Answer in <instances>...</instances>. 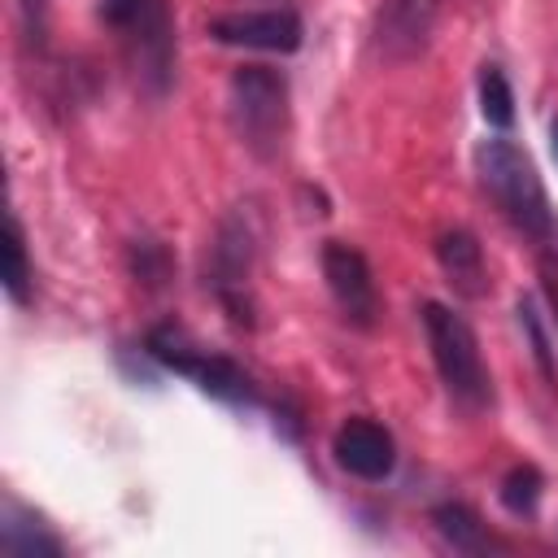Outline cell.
Listing matches in <instances>:
<instances>
[{
    "label": "cell",
    "mask_w": 558,
    "mask_h": 558,
    "mask_svg": "<svg viewBox=\"0 0 558 558\" xmlns=\"http://www.w3.org/2000/svg\"><path fill=\"white\" fill-rule=\"evenodd\" d=\"M17 13H22V26H26V39L39 48L44 35H48V0H17Z\"/></svg>",
    "instance_id": "obj_19"
},
{
    "label": "cell",
    "mask_w": 558,
    "mask_h": 558,
    "mask_svg": "<svg viewBox=\"0 0 558 558\" xmlns=\"http://www.w3.org/2000/svg\"><path fill=\"white\" fill-rule=\"evenodd\" d=\"M541 493H545V475H541L532 462L510 466V471L501 475V488H497V497H501V506H506L510 514H532L536 501H541Z\"/></svg>",
    "instance_id": "obj_18"
},
{
    "label": "cell",
    "mask_w": 558,
    "mask_h": 558,
    "mask_svg": "<svg viewBox=\"0 0 558 558\" xmlns=\"http://www.w3.org/2000/svg\"><path fill=\"white\" fill-rule=\"evenodd\" d=\"M126 266H131L135 283H144L148 292H161L174 279V262H170L166 244H157V240H135L126 248Z\"/></svg>",
    "instance_id": "obj_17"
},
{
    "label": "cell",
    "mask_w": 558,
    "mask_h": 558,
    "mask_svg": "<svg viewBox=\"0 0 558 558\" xmlns=\"http://www.w3.org/2000/svg\"><path fill=\"white\" fill-rule=\"evenodd\" d=\"M227 113L253 157H279L288 135V78L270 65H240L227 83Z\"/></svg>",
    "instance_id": "obj_3"
},
{
    "label": "cell",
    "mask_w": 558,
    "mask_h": 558,
    "mask_svg": "<svg viewBox=\"0 0 558 558\" xmlns=\"http://www.w3.org/2000/svg\"><path fill=\"white\" fill-rule=\"evenodd\" d=\"M118 31H122V57H126V70H131L135 87L148 100H161L174 83V52H179L170 4L166 0H144V9Z\"/></svg>",
    "instance_id": "obj_6"
},
{
    "label": "cell",
    "mask_w": 558,
    "mask_h": 558,
    "mask_svg": "<svg viewBox=\"0 0 558 558\" xmlns=\"http://www.w3.org/2000/svg\"><path fill=\"white\" fill-rule=\"evenodd\" d=\"M331 453L336 462L357 475V480H388L392 466H397V440L384 423L375 418H349L336 427V440H331Z\"/></svg>",
    "instance_id": "obj_10"
},
{
    "label": "cell",
    "mask_w": 558,
    "mask_h": 558,
    "mask_svg": "<svg viewBox=\"0 0 558 558\" xmlns=\"http://www.w3.org/2000/svg\"><path fill=\"white\" fill-rule=\"evenodd\" d=\"M432 527L440 532L445 545H453L458 554H493L506 549V541L497 532H488V523L466 506V501H445L432 510Z\"/></svg>",
    "instance_id": "obj_12"
},
{
    "label": "cell",
    "mask_w": 558,
    "mask_h": 558,
    "mask_svg": "<svg viewBox=\"0 0 558 558\" xmlns=\"http://www.w3.org/2000/svg\"><path fill=\"white\" fill-rule=\"evenodd\" d=\"M31 283H35V266L26 257V235H22L17 214L9 209L4 214V292H9V301L26 305L31 301Z\"/></svg>",
    "instance_id": "obj_14"
},
{
    "label": "cell",
    "mask_w": 558,
    "mask_h": 558,
    "mask_svg": "<svg viewBox=\"0 0 558 558\" xmlns=\"http://www.w3.org/2000/svg\"><path fill=\"white\" fill-rule=\"evenodd\" d=\"M549 140H554V157H558V122L549 126Z\"/></svg>",
    "instance_id": "obj_22"
},
{
    "label": "cell",
    "mask_w": 558,
    "mask_h": 558,
    "mask_svg": "<svg viewBox=\"0 0 558 558\" xmlns=\"http://www.w3.org/2000/svg\"><path fill=\"white\" fill-rule=\"evenodd\" d=\"M436 262L445 270V283L466 296V301H480L488 292V262H484V244L475 231L466 227H445L436 235Z\"/></svg>",
    "instance_id": "obj_11"
},
{
    "label": "cell",
    "mask_w": 558,
    "mask_h": 558,
    "mask_svg": "<svg viewBox=\"0 0 558 558\" xmlns=\"http://www.w3.org/2000/svg\"><path fill=\"white\" fill-rule=\"evenodd\" d=\"M253 227L244 209H231L218 222V235L209 244V266H205V283L214 292V301L222 305V314L235 327H257V301H253Z\"/></svg>",
    "instance_id": "obj_4"
},
{
    "label": "cell",
    "mask_w": 558,
    "mask_h": 558,
    "mask_svg": "<svg viewBox=\"0 0 558 558\" xmlns=\"http://www.w3.org/2000/svg\"><path fill=\"white\" fill-rule=\"evenodd\" d=\"M323 279H327V292L336 296L344 323L371 331L379 323V288H375V275H371V262L362 248L344 244V240H327L323 244Z\"/></svg>",
    "instance_id": "obj_7"
},
{
    "label": "cell",
    "mask_w": 558,
    "mask_h": 558,
    "mask_svg": "<svg viewBox=\"0 0 558 558\" xmlns=\"http://www.w3.org/2000/svg\"><path fill=\"white\" fill-rule=\"evenodd\" d=\"M418 318H423L427 349H432V362L440 371V384H445L449 401L458 410H466V414L488 410L493 405V379L484 371V357H480L471 323L462 314H453L449 305H440V301H423Z\"/></svg>",
    "instance_id": "obj_2"
},
{
    "label": "cell",
    "mask_w": 558,
    "mask_h": 558,
    "mask_svg": "<svg viewBox=\"0 0 558 558\" xmlns=\"http://www.w3.org/2000/svg\"><path fill=\"white\" fill-rule=\"evenodd\" d=\"M475 174H480V187L488 192V201L501 209V218L514 231H523L536 244H549L554 240L549 196L541 187L536 166L527 161V153L519 144L501 140V135L480 140V148H475Z\"/></svg>",
    "instance_id": "obj_1"
},
{
    "label": "cell",
    "mask_w": 558,
    "mask_h": 558,
    "mask_svg": "<svg viewBox=\"0 0 558 558\" xmlns=\"http://www.w3.org/2000/svg\"><path fill=\"white\" fill-rule=\"evenodd\" d=\"M480 113L497 131L514 126V92H510V78L501 74V65H484L480 70Z\"/></svg>",
    "instance_id": "obj_16"
},
{
    "label": "cell",
    "mask_w": 558,
    "mask_h": 558,
    "mask_svg": "<svg viewBox=\"0 0 558 558\" xmlns=\"http://www.w3.org/2000/svg\"><path fill=\"white\" fill-rule=\"evenodd\" d=\"M436 17H440V0H384L371 26L375 57L388 65H405L423 57L436 35Z\"/></svg>",
    "instance_id": "obj_8"
},
{
    "label": "cell",
    "mask_w": 558,
    "mask_h": 558,
    "mask_svg": "<svg viewBox=\"0 0 558 558\" xmlns=\"http://www.w3.org/2000/svg\"><path fill=\"white\" fill-rule=\"evenodd\" d=\"M514 314H519V327H523V336H527V344H532V362H536L541 379L558 392V357H554V344H549V331H545V323H541L536 301H532V296H519Z\"/></svg>",
    "instance_id": "obj_15"
},
{
    "label": "cell",
    "mask_w": 558,
    "mask_h": 558,
    "mask_svg": "<svg viewBox=\"0 0 558 558\" xmlns=\"http://www.w3.org/2000/svg\"><path fill=\"white\" fill-rule=\"evenodd\" d=\"M140 9H144V0H100V17H105L109 26H126Z\"/></svg>",
    "instance_id": "obj_21"
},
{
    "label": "cell",
    "mask_w": 558,
    "mask_h": 558,
    "mask_svg": "<svg viewBox=\"0 0 558 558\" xmlns=\"http://www.w3.org/2000/svg\"><path fill=\"white\" fill-rule=\"evenodd\" d=\"M209 35L227 48H253V52H296L301 48V13L296 9H235L209 17Z\"/></svg>",
    "instance_id": "obj_9"
},
{
    "label": "cell",
    "mask_w": 558,
    "mask_h": 558,
    "mask_svg": "<svg viewBox=\"0 0 558 558\" xmlns=\"http://www.w3.org/2000/svg\"><path fill=\"white\" fill-rule=\"evenodd\" d=\"M541 292L549 301V318L558 323V257L554 253H541Z\"/></svg>",
    "instance_id": "obj_20"
},
{
    "label": "cell",
    "mask_w": 558,
    "mask_h": 558,
    "mask_svg": "<svg viewBox=\"0 0 558 558\" xmlns=\"http://www.w3.org/2000/svg\"><path fill=\"white\" fill-rule=\"evenodd\" d=\"M144 349H148V357H157L161 366L187 375L201 392H209V397H218V401H227V405H253V401H257V388H253V379H248V371H244L240 362L192 344V340H187L179 327H170V323L153 327L148 340H144Z\"/></svg>",
    "instance_id": "obj_5"
},
{
    "label": "cell",
    "mask_w": 558,
    "mask_h": 558,
    "mask_svg": "<svg viewBox=\"0 0 558 558\" xmlns=\"http://www.w3.org/2000/svg\"><path fill=\"white\" fill-rule=\"evenodd\" d=\"M0 541H4V549H9L13 558H61V554H65V545H61V541L39 523V519L22 514L17 506H9V510H4Z\"/></svg>",
    "instance_id": "obj_13"
}]
</instances>
